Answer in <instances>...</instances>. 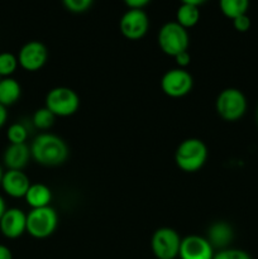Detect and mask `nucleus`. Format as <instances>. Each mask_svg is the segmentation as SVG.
Wrapping results in <instances>:
<instances>
[{
  "label": "nucleus",
  "instance_id": "nucleus-13",
  "mask_svg": "<svg viewBox=\"0 0 258 259\" xmlns=\"http://www.w3.org/2000/svg\"><path fill=\"white\" fill-rule=\"evenodd\" d=\"M30 185L32 184H30L29 177L25 175L24 171L8 169L3 175L0 187L8 196L13 199H24Z\"/></svg>",
  "mask_w": 258,
  "mask_h": 259
},
{
  "label": "nucleus",
  "instance_id": "nucleus-33",
  "mask_svg": "<svg viewBox=\"0 0 258 259\" xmlns=\"http://www.w3.org/2000/svg\"><path fill=\"white\" fill-rule=\"evenodd\" d=\"M255 118H257V123H258V108H257V113H255Z\"/></svg>",
  "mask_w": 258,
  "mask_h": 259
},
{
  "label": "nucleus",
  "instance_id": "nucleus-26",
  "mask_svg": "<svg viewBox=\"0 0 258 259\" xmlns=\"http://www.w3.org/2000/svg\"><path fill=\"white\" fill-rule=\"evenodd\" d=\"M175 62H176L177 67L180 68H186L187 66L191 63V56H190L189 51H185V52L179 53L177 56H175Z\"/></svg>",
  "mask_w": 258,
  "mask_h": 259
},
{
  "label": "nucleus",
  "instance_id": "nucleus-16",
  "mask_svg": "<svg viewBox=\"0 0 258 259\" xmlns=\"http://www.w3.org/2000/svg\"><path fill=\"white\" fill-rule=\"evenodd\" d=\"M25 202L30 209L51 206L52 201V191L45 184H32L24 196Z\"/></svg>",
  "mask_w": 258,
  "mask_h": 259
},
{
  "label": "nucleus",
  "instance_id": "nucleus-12",
  "mask_svg": "<svg viewBox=\"0 0 258 259\" xmlns=\"http://www.w3.org/2000/svg\"><path fill=\"white\" fill-rule=\"evenodd\" d=\"M0 233L8 239H18L27 233V214L22 209H7L0 219Z\"/></svg>",
  "mask_w": 258,
  "mask_h": 259
},
{
  "label": "nucleus",
  "instance_id": "nucleus-1",
  "mask_svg": "<svg viewBox=\"0 0 258 259\" xmlns=\"http://www.w3.org/2000/svg\"><path fill=\"white\" fill-rule=\"evenodd\" d=\"M32 159L46 167H56L68 158V146L61 137L52 133H40L29 146Z\"/></svg>",
  "mask_w": 258,
  "mask_h": 259
},
{
  "label": "nucleus",
  "instance_id": "nucleus-7",
  "mask_svg": "<svg viewBox=\"0 0 258 259\" xmlns=\"http://www.w3.org/2000/svg\"><path fill=\"white\" fill-rule=\"evenodd\" d=\"M182 238L175 229L158 228L151 239V249L157 259H176L179 257Z\"/></svg>",
  "mask_w": 258,
  "mask_h": 259
},
{
  "label": "nucleus",
  "instance_id": "nucleus-20",
  "mask_svg": "<svg viewBox=\"0 0 258 259\" xmlns=\"http://www.w3.org/2000/svg\"><path fill=\"white\" fill-rule=\"evenodd\" d=\"M55 114L51 110H48L46 106L37 109L32 116L33 125H34V128L39 129V131H47V129L52 128V125L55 124Z\"/></svg>",
  "mask_w": 258,
  "mask_h": 259
},
{
  "label": "nucleus",
  "instance_id": "nucleus-8",
  "mask_svg": "<svg viewBox=\"0 0 258 259\" xmlns=\"http://www.w3.org/2000/svg\"><path fill=\"white\" fill-rule=\"evenodd\" d=\"M192 86H194V78L186 68H171L161 78L162 91L167 96L174 99L186 96L192 90Z\"/></svg>",
  "mask_w": 258,
  "mask_h": 259
},
{
  "label": "nucleus",
  "instance_id": "nucleus-27",
  "mask_svg": "<svg viewBox=\"0 0 258 259\" xmlns=\"http://www.w3.org/2000/svg\"><path fill=\"white\" fill-rule=\"evenodd\" d=\"M123 2L129 9H143L151 3V0H123Z\"/></svg>",
  "mask_w": 258,
  "mask_h": 259
},
{
  "label": "nucleus",
  "instance_id": "nucleus-22",
  "mask_svg": "<svg viewBox=\"0 0 258 259\" xmlns=\"http://www.w3.org/2000/svg\"><path fill=\"white\" fill-rule=\"evenodd\" d=\"M9 144H24L28 139V129L23 123H13L7 131Z\"/></svg>",
  "mask_w": 258,
  "mask_h": 259
},
{
  "label": "nucleus",
  "instance_id": "nucleus-25",
  "mask_svg": "<svg viewBox=\"0 0 258 259\" xmlns=\"http://www.w3.org/2000/svg\"><path fill=\"white\" fill-rule=\"evenodd\" d=\"M250 25H252V22H250V18L247 14L239 15V17L233 19V27H234V29L237 32H247V30H249Z\"/></svg>",
  "mask_w": 258,
  "mask_h": 259
},
{
  "label": "nucleus",
  "instance_id": "nucleus-4",
  "mask_svg": "<svg viewBox=\"0 0 258 259\" xmlns=\"http://www.w3.org/2000/svg\"><path fill=\"white\" fill-rule=\"evenodd\" d=\"M45 106L55 114L56 118H67L80 109V96L72 89L57 86L47 93Z\"/></svg>",
  "mask_w": 258,
  "mask_h": 259
},
{
  "label": "nucleus",
  "instance_id": "nucleus-11",
  "mask_svg": "<svg viewBox=\"0 0 258 259\" xmlns=\"http://www.w3.org/2000/svg\"><path fill=\"white\" fill-rule=\"evenodd\" d=\"M215 250L205 237L187 235L180 245V259H212Z\"/></svg>",
  "mask_w": 258,
  "mask_h": 259
},
{
  "label": "nucleus",
  "instance_id": "nucleus-29",
  "mask_svg": "<svg viewBox=\"0 0 258 259\" xmlns=\"http://www.w3.org/2000/svg\"><path fill=\"white\" fill-rule=\"evenodd\" d=\"M7 120H8V110L5 106H3L2 104H0V129L5 125Z\"/></svg>",
  "mask_w": 258,
  "mask_h": 259
},
{
  "label": "nucleus",
  "instance_id": "nucleus-6",
  "mask_svg": "<svg viewBox=\"0 0 258 259\" xmlns=\"http://www.w3.org/2000/svg\"><path fill=\"white\" fill-rule=\"evenodd\" d=\"M58 227L57 211L52 206L30 209L27 214V233L34 239H46Z\"/></svg>",
  "mask_w": 258,
  "mask_h": 259
},
{
  "label": "nucleus",
  "instance_id": "nucleus-21",
  "mask_svg": "<svg viewBox=\"0 0 258 259\" xmlns=\"http://www.w3.org/2000/svg\"><path fill=\"white\" fill-rule=\"evenodd\" d=\"M18 67L19 63L17 56L12 52L0 53V77H12Z\"/></svg>",
  "mask_w": 258,
  "mask_h": 259
},
{
  "label": "nucleus",
  "instance_id": "nucleus-3",
  "mask_svg": "<svg viewBox=\"0 0 258 259\" xmlns=\"http://www.w3.org/2000/svg\"><path fill=\"white\" fill-rule=\"evenodd\" d=\"M248 104L244 94L235 88H228L220 91L215 100V110L225 121H238L244 116Z\"/></svg>",
  "mask_w": 258,
  "mask_h": 259
},
{
  "label": "nucleus",
  "instance_id": "nucleus-19",
  "mask_svg": "<svg viewBox=\"0 0 258 259\" xmlns=\"http://www.w3.org/2000/svg\"><path fill=\"white\" fill-rule=\"evenodd\" d=\"M219 8L223 14L229 19L247 14L249 0H219Z\"/></svg>",
  "mask_w": 258,
  "mask_h": 259
},
{
  "label": "nucleus",
  "instance_id": "nucleus-32",
  "mask_svg": "<svg viewBox=\"0 0 258 259\" xmlns=\"http://www.w3.org/2000/svg\"><path fill=\"white\" fill-rule=\"evenodd\" d=\"M4 169H3V166L0 164V184H2V180H3V175H4Z\"/></svg>",
  "mask_w": 258,
  "mask_h": 259
},
{
  "label": "nucleus",
  "instance_id": "nucleus-34",
  "mask_svg": "<svg viewBox=\"0 0 258 259\" xmlns=\"http://www.w3.org/2000/svg\"><path fill=\"white\" fill-rule=\"evenodd\" d=\"M0 78H2V77H0Z\"/></svg>",
  "mask_w": 258,
  "mask_h": 259
},
{
  "label": "nucleus",
  "instance_id": "nucleus-5",
  "mask_svg": "<svg viewBox=\"0 0 258 259\" xmlns=\"http://www.w3.org/2000/svg\"><path fill=\"white\" fill-rule=\"evenodd\" d=\"M157 43L162 52L166 53L167 56L175 57L179 53L189 50L190 37L187 29L181 27L175 20V22H168L162 25L157 35Z\"/></svg>",
  "mask_w": 258,
  "mask_h": 259
},
{
  "label": "nucleus",
  "instance_id": "nucleus-9",
  "mask_svg": "<svg viewBox=\"0 0 258 259\" xmlns=\"http://www.w3.org/2000/svg\"><path fill=\"white\" fill-rule=\"evenodd\" d=\"M149 29V18L143 9H128L119 20L121 35L129 40H139Z\"/></svg>",
  "mask_w": 258,
  "mask_h": 259
},
{
  "label": "nucleus",
  "instance_id": "nucleus-2",
  "mask_svg": "<svg viewBox=\"0 0 258 259\" xmlns=\"http://www.w3.org/2000/svg\"><path fill=\"white\" fill-rule=\"evenodd\" d=\"M207 147L201 139L187 138L177 146L175 162L181 171L194 174L200 171L206 163Z\"/></svg>",
  "mask_w": 258,
  "mask_h": 259
},
{
  "label": "nucleus",
  "instance_id": "nucleus-15",
  "mask_svg": "<svg viewBox=\"0 0 258 259\" xmlns=\"http://www.w3.org/2000/svg\"><path fill=\"white\" fill-rule=\"evenodd\" d=\"M32 159L30 148L27 143L24 144H9L3 154V162L8 169H18L23 171L29 161Z\"/></svg>",
  "mask_w": 258,
  "mask_h": 259
},
{
  "label": "nucleus",
  "instance_id": "nucleus-18",
  "mask_svg": "<svg viewBox=\"0 0 258 259\" xmlns=\"http://www.w3.org/2000/svg\"><path fill=\"white\" fill-rule=\"evenodd\" d=\"M200 20L199 7L190 4H181L176 12V22L185 29L195 27Z\"/></svg>",
  "mask_w": 258,
  "mask_h": 259
},
{
  "label": "nucleus",
  "instance_id": "nucleus-30",
  "mask_svg": "<svg viewBox=\"0 0 258 259\" xmlns=\"http://www.w3.org/2000/svg\"><path fill=\"white\" fill-rule=\"evenodd\" d=\"M207 0H181L182 4H190V5H195V7H200V5L205 4Z\"/></svg>",
  "mask_w": 258,
  "mask_h": 259
},
{
  "label": "nucleus",
  "instance_id": "nucleus-10",
  "mask_svg": "<svg viewBox=\"0 0 258 259\" xmlns=\"http://www.w3.org/2000/svg\"><path fill=\"white\" fill-rule=\"evenodd\" d=\"M18 63L28 72H37L42 70L48 61V48L39 40H29L18 53Z\"/></svg>",
  "mask_w": 258,
  "mask_h": 259
},
{
  "label": "nucleus",
  "instance_id": "nucleus-31",
  "mask_svg": "<svg viewBox=\"0 0 258 259\" xmlns=\"http://www.w3.org/2000/svg\"><path fill=\"white\" fill-rule=\"evenodd\" d=\"M7 204H5V200H4V197L2 196V195H0V219H2L3 218V215H4V212L7 211Z\"/></svg>",
  "mask_w": 258,
  "mask_h": 259
},
{
  "label": "nucleus",
  "instance_id": "nucleus-17",
  "mask_svg": "<svg viewBox=\"0 0 258 259\" xmlns=\"http://www.w3.org/2000/svg\"><path fill=\"white\" fill-rule=\"evenodd\" d=\"M20 95H22V86L15 78H0V104L3 106L8 108L14 105L20 99Z\"/></svg>",
  "mask_w": 258,
  "mask_h": 259
},
{
  "label": "nucleus",
  "instance_id": "nucleus-23",
  "mask_svg": "<svg viewBox=\"0 0 258 259\" xmlns=\"http://www.w3.org/2000/svg\"><path fill=\"white\" fill-rule=\"evenodd\" d=\"M212 259H252V257L245 250L238 248H227L215 252Z\"/></svg>",
  "mask_w": 258,
  "mask_h": 259
},
{
  "label": "nucleus",
  "instance_id": "nucleus-14",
  "mask_svg": "<svg viewBox=\"0 0 258 259\" xmlns=\"http://www.w3.org/2000/svg\"><path fill=\"white\" fill-rule=\"evenodd\" d=\"M205 238L209 240L214 250L227 249V248H230V244L234 239V230L229 223L215 222L209 227Z\"/></svg>",
  "mask_w": 258,
  "mask_h": 259
},
{
  "label": "nucleus",
  "instance_id": "nucleus-24",
  "mask_svg": "<svg viewBox=\"0 0 258 259\" xmlns=\"http://www.w3.org/2000/svg\"><path fill=\"white\" fill-rule=\"evenodd\" d=\"M94 0H62V4L68 12L75 13V14H80V13H85L86 10L90 9L93 5Z\"/></svg>",
  "mask_w": 258,
  "mask_h": 259
},
{
  "label": "nucleus",
  "instance_id": "nucleus-28",
  "mask_svg": "<svg viewBox=\"0 0 258 259\" xmlns=\"http://www.w3.org/2000/svg\"><path fill=\"white\" fill-rule=\"evenodd\" d=\"M0 259H13L12 250L4 244H0Z\"/></svg>",
  "mask_w": 258,
  "mask_h": 259
}]
</instances>
